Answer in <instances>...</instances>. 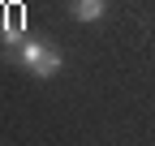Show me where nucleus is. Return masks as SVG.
<instances>
[{"mask_svg":"<svg viewBox=\"0 0 155 146\" xmlns=\"http://www.w3.org/2000/svg\"><path fill=\"white\" fill-rule=\"evenodd\" d=\"M5 39H9V43H22V39H26V34H22V9H17V5H13L9 17H5Z\"/></svg>","mask_w":155,"mask_h":146,"instance_id":"3","label":"nucleus"},{"mask_svg":"<svg viewBox=\"0 0 155 146\" xmlns=\"http://www.w3.org/2000/svg\"><path fill=\"white\" fill-rule=\"evenodd\" d=\"M69 9H73L78 22H99L104 9H108V0H69Z\"/></svg>","mask_w":155,"mask_h":146,"instance_id":"2","label":"nucleus"},{"mask_svg":"<svg viewBox=\"0 0 155 146\" xmlns=\"http://www.w3.org/2000/svg\"><path fill=\"white\" fill-rule=\"evenodd\" d=\"M17 56H22V65L35 73V78H52V73L65 69V56L52 43H43V39H22L17 43Z\"/></svg>","mask_w":155,"mask_h":146,"instance_id":"1","label":"nucleus"}]
</instances>
